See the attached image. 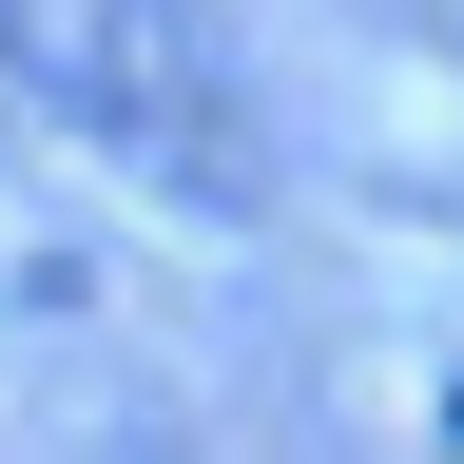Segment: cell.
Instances as JSON below:
<instances>
[{"instance_id":"cell-2","label":"cell","mask_w":464,"mask_h":464,"mask_svg":"<svg viewBox=\"0 0 464 464\" xmlns=\"http://www.w3.org/2000/svg\"><path fill=\"white\" fill-rule=\"evenodd\" d=\"M445 445H464V387H445Z\"/></svg>"},{"instance_id":"cell-1","label":"cell","mask_w":464,"mask_h":464,"mask_svg":"<svg viewBox=\"0 0 464 464\" xmlns=\"http://www.w3.org/2000/svg\"><path fill=\"white\" fill-rule=\"evenodd\" d=\"M0 58L58 136H97L136 194L174 213H271V116H252V58H232L213 0H0Z\"/></svg>"}]
</instances>
